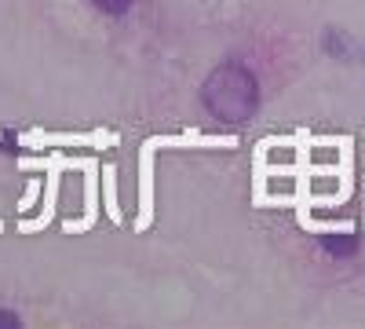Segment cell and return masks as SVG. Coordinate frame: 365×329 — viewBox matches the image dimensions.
I'll list each match as a JSON object with an SVG mask.
<instances>
[{
    "mask_svg": "<svg viewBox=\"0 0 365 329\" xmlns=\"http://www.w3.org/2000/svg\"><path fill=\"white\" fill-rule=\"evenodd\" d=\"M201 103L223 125H249L259 113V103H263L259 99V81L241 59H227V63H220L205 77Z\"/></svg>",
    "mask_w": 365,
    "mask_h": 329,
    "instance_id": "1",
    "label": "cell"
},
{
    "mask_svg": "<svg viewBox=\"0 0 365 329\" xmlns=\"http://www.w3.org/2000/svg\"><path fill=\"white\" fill-rule=\"evenodd\" d=\"M22 325V315L11 311V308H0V329H19Z\"/></svg>",
    "mask_w": 365,
    "mask_h": 329,
    "instance_id": "6",
    "label": "cell"
},
{
    "mask_svg": "<svg viewBox=\"0 0 365 329\" xmlns=\"http://www.w3.org/2000/svg\"><path fill=\"white\" fill-rule=\"evenodd\" d=\"M318 246L332 256V260H351L358 253V238L347 234V231H332V234H322L318 238Z\"/></svg>",
    "mask_w": 365,
    "mask_h": 329,
    "instance_id": "2",
    "label": "cell"
},
{
    "mask_svg": "<svg viewBox=\"0 0 365 329\" xmlns=\"http://www.w3.org/2000/svg\"><path fill=\"white\" fill-rule=\"evenodd\" d=\"M132 4L135 0H91V8H96L99 15H106V19H125L132 11Z\"/></svg>",
    "mask_w": 365,
    "mask_h": 329,
    "instance_id": "3",
    "label": "cell"
},
{
    "mask_svg": "<svg viewBox=\"0 0 365 329\" xmlns=\"http://www.w3.org/2000/svg\"><path fill=\"white\" fill-rule=\"evenodd\" d=\"M0 151L4 154H19L22 146H19V128H4L0 132Z\"/></svg>",
    "mask_w": 365,
    "mask_h": 329,
    "instance_id": "5",
    "label": "cell"
},
{
    "mask_svg": "<svg viewBox=\"0 0 365 329\" xmlns=\"http://www.w3.org/2000/svg\"><path fill=\"white\" fill-rule=\"evenodd\" d=\"M332 59H347L351 55V48H344V37H340V29H329L325 34V44H322Z\"/></svg>",
    "mask_w": 365,
    "mask_h": 329,
    "instance_id": "4",
    "label": "cell"
}]
</instances>
